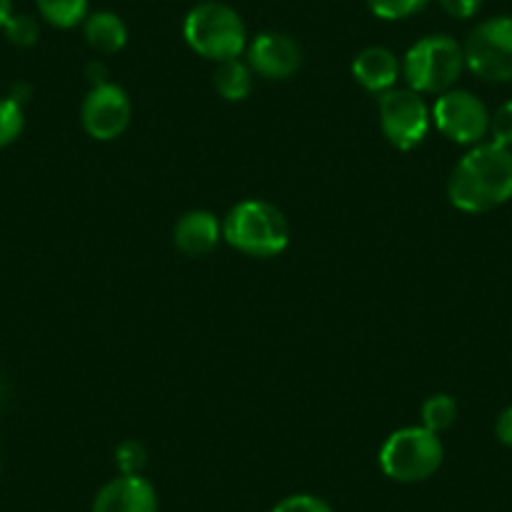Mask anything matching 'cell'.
<instances>
[{
  "label": "cell",
  "instance_id": "25",
  "mask_svg": "<svg viewBox=\"0 0 512 512\" xmlns=\"http://www.w3.org/2000/svg\"><path fill=\"white\" fill-rule=\"evenodd\" d=\"M495 435H497V440L502 442V445L512 447V407H505V410L497 415Z\"/></svg>",
  "mask_w": 512,
  "mask_h": 512
},
{
  "label": "cell",
  "instance_id": "20",
  "mask_svg": "<svg viewBox=\"0 0 512 512\" xmlns=\"http://www.w3.org/2000/svg\"><path fill=\"white\" fill-rule=\"evenodd\" d=\"M3 31H6L8 41H11L13 46L28 48V46H33V43L38 41L36 18L23 16V13H13L11 21L6 23V28H3Z\"/></svg>",
  "mask_w": 512,
  "mask_h": 512
},
{
  "label": "cell",
  "instance_id": "10",
  "mask_svg": "<svg viewBox=\"0 0 512 512\" xmlns=\"http://www.w3.org/2000/svg\"><path fill=\"white\" fill-rule=\"evenodd\" d=\"M244 53L251 71L269 81H287L302 66V51L287 33H259L254 41L246 43Z\"/></svg>",
  "mask_w": 512,
  "mask_h": 512
},
{
  "label": "cell",
  "instance_id": "16",
  "mask_svg": "<svg viewBox=\"0 0 512 512\" xmlns=\"http://www.w3.org/2000/svg\"><path fill=\"white\" fill-rule=\"evenodd\" d=\"M36 6L56 28H76L88 18V0H36Z\"/></svg>",
  "mask_w": 512,
  "mask_h": 512
},
{
  "label": "cell",
  "instance_id": "1",
  "mask_svg": "<svg viewBox=\"0 0 512 512\" xmlns=\"http://www.w3.org/2000/svg\"><path fill=\"white\" fill-rule=\"evenodd\" d=\"M447 196L465 214H487L507 204L512 199V149L492 141L472 146L452 169Z\"/></svg>",
  "mask_w": 512,
  "mask_h": 512
},
{
  "label": "cell",
  "instance_id": "24",
  "mask_svg": "<svg viewBox=\"0 0 512 512\" xmlns=\"http://www.w3.org/2000/svg\"><path fill=\"white\" fill-rule=\"evenodd\" d=\"M442 6V11L450 18H457V21H467V18L477 16L482 8V0H437Z\"/></svg>",
  "mask_w": 512,
  "mask_h": 512
},
{
  "label": "cell",
  "instance_id": "19",
  "mask_svg": "<svg viewBox=\"0 0 512 512\" xmlns=\"http://www.w3.org/2000/svg\"><path fill=\"white\" fill-rule=\"evenodd\" d=\"M23 123L26 118H23L21 103H16L13 98H0V149L21 136Z\"/></svg>",
  "mask_w": 512,
  "mask_h": 512
},
{
  "label": "cell",
  "instance_id": "11",
  "mask_svg": "<svg viewBox=\"0 0 512 512\" xmlns=\"http://www.w3.org/2000/svg\"><path fill=\"white\" fill-rule=\"evenodd\" d=\"M93 512H159V495L141 475L113 477L98 490Z\"/></svg>",
  "mask_w": 512,
  "mask_h": 512
},
{
  "label": "cell",
  "instance_id": "22",
  "mask_svg": "<svg viewBox=\"0 0 512 512\" xmlns=\"http://www.w3.org/2000/svg\"><path fill=\"white\" fill-rule=\"evenodd\" d=\"M116 462H118V467H121L123 475H139V470L144 467V462H146L144 445L136 440L121 442L116 450Z\"/></svg>",
  "mask_w": 512,
  "mask_h": 512
},
{
  "label": "cell",
  "instance_id": "9",
  "mask_svg": "<svg viewBox=\"0 0 512 512\" xmlns=\"http://www.w3.org/2000/svg\"><path fill=\"white\" fill-rule=\"evenodd\" d=\"M131 116H134L131 98L121 86L111 81L103 86H93L81 108L83 128L96 141H113L123 136Z\"/></svg>",
  "mask_w": 512,
  "mask_h": 512
},
{
  "label": "cell",
  "instance_id": "13",
  "mask_svg": "<svg viewBox=\"0 0 512 512\" xmlns=\"http://www.w3.org/2000/svg\"><path fill=\"white\" fill-rule=\"evenodd\" d=\"M224 239L221 221L211 211H186L174 226V244L184 256H206Z\"/></svg>",
  "mask_w": 512,
  "mask_h": 512
},
{
  "label": "cell",
  "instance_id": "8",
  "mask_svg": "<svg viewBox=\"0 0 512 512\" xmlns=\"http://www.w3.org/2000/svg\"><path fill=\"white\" fill-rule=\"evenodd\" d=\"M432 123L455 144L477 146L490 134V111L475 93L450 88L432 106Z\"/></svg>",
  "mask_w": 512,
  "mask_h": 512
},
{
  "label": "cell",
  "instance_id": "23",
  "mask_svg": "<svg viewBox=\"0 0 512 512\" xmlns=\"http://www.w3.org/2000/svg\"><path fill=\"white\" fill-rule=\"evenodd\" d=\"M272 512H332V507L317 495H292L277 502Z\"/></svg>",
  "mask_w": 512,
  "mask_h": 512
},
{
  "label": "cell",
  "instance_id": "26",
  "mask_svg": "<svg viewBox=\"0 0 512 512\" xmlns=\"http://www.w3.org/2000/svg\"><path fill=\"white\" fill-rule=\"evenodd\" d=\"M88 78H91V88L108 83L106 68H103V63H91V66H88Z\"/></svg>",
  "mask_w": 512,
  "mask_h": 512
},
{
  "label": "cell",
  "instance_id": "17",
  "mask_svg": "<svg viewBox=\"0 0 512 512\" xmlns=\"http://www.w3.org/2000/svg\"><path fill=\"white\" fill-rule=\"evenodd\" d=\"M457 420V402L450 395H432L430 400L422 405V427L440 435V432L450 430Z\"/></svg>",
  "mask_w": 512,
  "mask_h": 512
},
{
  "label": "cell",
  "instance_id": "2",
  "mask_svg": "<svg viewBox=\"0 0 512 512\" xmlns=\"http://www.w3.org/2000/svg\"><path fill=\"white\" fill-rule=\"evenodd\" d=\"M224 239L229 246L246 256H267L282 254L289 246V221L282 211L264 199L239 201L234 209L226 214Z\"/></svg>",
  "mask_w": 512,
  "mask_h": 512
},
{
  "label": "cell",
  "instance_id": "5",
  "mask_svg": "<svg viewBox=\"0 0 512 512\" xmlns=\"http://www.w3.org/2000/svg\"><path fill=\"white\" fill-rule=\"evenodd\" d=\"M445 460L440 435L427 427H402L384 440L379 467L395 482H422L435 475Z\"/></svg>",
  "mask_w": 512,
  "mask_h": 512
},
{
  "label": "cell",
  "instance_id": "21",
  "mask_svg": "<svg viewBox=\"0 0 512 512\" xmlns=\"http://www.w3.org/2000/svg\"><path fill=\"white\" fill-rule=\"evenodd\" d=\"M490 139L492 144L512 149V101L502 103L495 113H490Z\"/></svg>",
  "mask_w": 512,
  "mask_h": 512
},
{
  "label": "cell",
  "instance_id": "15",
  "mask_svg": "<svg viewBox=\"0 0 512 512\" xmlns=\"http://www.w3.org/2000/svg\"><path fill=\"white\" fill-rule=\"evenodd\" d=\"M214 86L226 101H244L251 93V86H254V71L249 68V63L239 61V58L224 61L216 68Z\"/></svg>",
  "mask_w": 512,
  "mask_h": 512
},
{
  "label": "cell",
  "instance_id": "4",
  "mask_svg": "<svg viewBox=\"0 0 512 512\" xmlns=\"http://www.w3.org/2000/svg\"><path fill=\"white\" fill-rule=\"evenodd\" d=\"M465 71V51L445 33L425 36L405 53L402 76L415 93H445Z\"/></svg>",
  "mask_w": 512,
  "mask_h": 512
},
{
  "label": "cell",
  "instance_id": "6",
  "mask_svg": "<svg viewBox=\"0 0 512 512\" xmlns=\"http://www.w3.org/2000/svg\"><path fill=\"white\" fill-rule=\"evenodd\" d=\"M465 68L490 83L512 81V16H497L482 21L467 36Z\"/></svg>",
  "mask_w": 512,
  "mask_h": 512
},
{
  "label": "cell",
  "instance_id": "14",
  "mask_svg": "<svg viewBox=\"0 0 512 512\" xmlns=\"http://www.w3.org/2000/svg\"><path fill=\"white\" fill-rule=\"evenodd\" d=\"M86 43L98 53H118L128 43V28L121 16L111 11H96L83 21Z\"/></svg>",
  "mask_w": 512,
  "mask_h": 512
},
{
  "label": "cell",
  "instance_id": "18",
  "mask_svg": "<svg viewBox=\"0 0 512 512\" xmlns=\"http://www.w3.org/2000/svg\"><path fill=\"white\" fill-rule=\"evenodd\" d=\"M430 0H367V8L372 16L382 21H405V18L417 16L425 11Z\"/></svg>",
  "mask_w": 512,
  "mask_h": 512
},
{
  "label": "cell",
  "instance_id": "3",
  "mask_svg": "<svg viewBox=\"0 0 512 512\" xmlns=\"http://www.w3.org/2000/svg\"><path fill=\"white\" fill-rule=\"evenodd\" d=\"M184 38L194 53L214 63L234 61L246 51V26L226 3L206 0L184 18Z\"/></svg>",
  "mask_w": 512,
  "mask_h": 512
},
{
  "label": "cell",
  "instance_id": "12",
  "mask_svg": "<svg viewBox=\"0 0 512 512\" xmlns=\"http://www.w3.org/2000/svg\"><path fill=\"white\" fill-rule=\"evenodd\" d=\"M352 76L364 91L382 96V93L397 86L402 76V63L390 48L369 46L359 51L357 58L352 61Z\"/></svg>",
  "mask_w": 512,
  "mask_h": 512
},
{
  "label": "cell",
  "instance_id": "27",
  "mask_svg": "<svg viewBox=\"0 0 512 512\" xmlns=\"http://www.w3.org/2000/svg\"><path fill=\"white\" fill-rule=\"evenodd\" d=\"M13 16V3L11 0H0V28H6V23Z\"/></svg>",
  "mask_w": 512,
  "mask_h": 512
},
{
  "label": "cell",
  "instance_id": "7",
  "mask_svg": "<svg viewBox=\"0 0 512 512\" xmlns=\"http://www.w3.org/2000/svg\"><path fill=\"white\" fill-rule=\"evenodd\" d=\"M432 111L412 88H390L379 96V126L395 149L412 151L430 131Z\"/></svg>",
  "mask_w": 512,
  "mask_h": 512
}]
</instances>
